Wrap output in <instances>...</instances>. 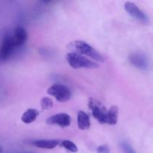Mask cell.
Returning a JSON list of instances; mask_svg holds the SVG:
<instances>
[{
  "instance_id": "1",
  "label": "cell",
  "mask_w": 153,
  "mask_h": 153,
  "mask_svg": "<svg viewBox=\"0 0 153 153\" xmlns=\"http://www.w3.org/2000/svg\"><path fill=\"white\" fill-rule=\"evenodd\" d=\"M68 48L72 52L79 54L81 55L88 56L93 60L99 62H104L105 59L102 55L97 52L93 46L83 40H75L69 44Z\"/></svg>"
},
{
  "instance_id": "2",
  "label": "cell",
  "mask_w": 153,
  "mask_h": 153,
  "mask_svg": "<svg viewBox=\"0 0 153 153\" xmlns=\"http://www.w3.org/2000/svg\"><path fill=\"white\" fill-rule=\"evenodd\" d=\"M66 60L69 65L73 69H95L100 66L95 61L89 60L86 57L75 52H69L66 56Z\"/></svg>"
},
{
  "instance_id": "3",
  "label": "cell",
  "mask_w": 153,
  "mask_h": 153,
  "mask_svg": "<svg viewBox=\"0 0 153 153\" xmlns=\"http://www.w3.org/2000/svg\"><path fill=\"white\" fill-rule=\"evenodd\" d=\"M93 117L101 124H107L108 110L101 102L91 98L88 102Z\"/></svg>"
},
{
  "instance_id": "4",
  "label": "cell",
  "mask_w": 153,
  "mask_h": 153,
  "mask_svg": "<svg viewBox=\"0 0 153 153\" xmlns=\"http://www.w3.org/2000/svg\"><path fill=\"white\" fill-rule=\"evenodd\" d=\"M47 93L49 95L55 97L58 102H65L70 100L72 96L71 91L67 86L60 84H55L49 87L47 90Z\"/></svg>"
},
{
  "instance_id": "5",
  "label": "cell",
  "mask_w": 153,
  "mask_h": 153,
  "mask_svg": "<svg viewBox=\"0 0 153 153\" xmlns=\"http://www.w3.org/2000/svg\"><path fill=\"white\" fill-rule=\"evenodd\" d=\"M128 61L134 67L143 71L149 70L150 67V61L147 55L140 51L130 54L128 56Z\"/></svg>"
},
{
  "instance_id": "6",
  "label": "cell",
  "mask_w": 153,
  "mask_h": 153,
  "mask_svg": "<svg viewBox=\"0 0 153 153\" xmlns=\"http://www.w3.org/2000/svg\"><path fill=\"white\" fill-rule=\"evenodd\" d=\"M16 49L12 40V36L5 35L0 45V61H5L10 58Z\"/></svg>"
},
{
  "instance_id": "7",
  "label": "cell",
  "mask_w": 153,
  "mask_h": 153,
  "mask_svg": "<svg viewBox=\"0 0 153 153\" xmlns=\"http://www.w3.org/2000/svg\"><path fill=\"white\" fill-rule=\"evenodd\" d=\"M124 7H125L127 13L129 15H131L133 18L140 21V22H143V23H149V19L147 15L143 10H140L134 3L128 1H126L125 4H124Z\"/></svg>"
},
{
  "instance_id": "8",
  "label": "cell",
  "mask_w": 153,
  "mask_h": 153,
  "mask_svg": "<svg viewBox=\"0 0 153 153\" xmlns=\"http://www.w3.org/2000/svg\"><path fill=\"white\" fill-rule=\"evenodd\" d=\"M46 123L49 125H57L61 128L69 127L71 124V118L67 114L59 113L52 115L46 120Z\"/></svg>"
},
{
  "instance_id": "9",
  "label": "cell",
  "mask_w": 153,
  "mask_h": 153,
  "mask_svg": "<svg viewBox=\"0 0 153 153\" xmlns=\"http://www.w3.org/2000/svg\"><path fill=\"white\" fill-rule=\"evenodd\" d=\"M28 38V34L23 27L19 26L15 28L13 35L12 36V40L16 48H19L23 46Z\"/></svg>"
},
{
  "instance_id": "10",
  "label": "cell",
  "mask_w": 153,
  "mask_h": 153,
  "mask_svg": "<svg viewBox=\"0 0 153 153\" xmlns=\"http://www.w3.org/2000/svg\"><path fill=\"white\" fill-rule=\"evenodd\" d=\"M78 127L81 130H88L91 127V120L86 112L79 111L77 115Z\"/></svg>"
},
{
  "instance_id": "11",
  "label": "cell",
  "mask_w": 153,
  "mask_h": 153,
  "mask_svg": "<svg viewBox=\"0 0 153 153\" xmlns=\"http://www.w3.org/2000/svg\"><path fill=\"white\" fill-rule=\"evenodd\" d=\"M59 144L58 140H37L32 142V145L37 148L45 149H52Z\"/></svg>"
},
{
  "instance_id": "12",
  "label": "cell",
  "mask_w": 153,
  "mask_h": 153,
  "mask_svg": "<svg viewBox=\"0 0 153 153\" xmlns=\"http://www.w3.org/2000/svg\"><path fill=\"white\" fill-rule=\"evenodd\" d=\"M39 116V111L36 109L29 108L25 111L21 117V120L25 124H30L34 122Z\"/></svg>"
},
{
  "instance_id": "13",
  "label": "cell",
  "mask_w": 153,
  "mask_h": 153,
  "mask_svg": "<svg viewBox=\"0 0 153 153\" xmlns=\"http://www.w3.org/2000/svg\"><path fill=\"white\" fill-rule=\"evenodd\" d=\"M119 109L117 105H112L108 111L107 114V124L111 126L116 125L118 120Z\"/></svg>"
},
{
  "instance_id": "14",
  "label": "cell",
  "mask_w": 153,
  "mask_h": 153,
  "mask_svg": "<svg viewBox=\"0 0 153 153\" xmlns=\"http://www.w3.org/2000/svg\"><path fill=\"white\" fill-rule=\"evenodd\" d=\"M119 146L123 153H137L132 146L126 140H121L119 143Z\"/></svg>"
},
{
  "instance_id": "15",
  "label": "cell",
  "mask_w": 153,
  "mask_h": 153,
  "mask_svg": "<svg viewBox=\"0 0 153 153\" xmlns=\"http://www.w3.org/2000/svg\"><path fill=\"white\" fill-rule=\"evenodd\" d=\"M61 146L64 147V149H67V151H70L71 152H78V147L73 141L68 140H63L61 143Z\"/></svg>"
},
{
  "instance_id": "16",
  "label": "cell",
  "mask_w": 153,
  "mask_h": 153,
  "mask_svg": "<svg viewBox=\"0 0 153 153\" xmlns=\"http://www.w3.org/2000/svg\"><path fill=\"white\" fill-rule=\"evenodd\" d=\"M40 106L43 110H48V109L52 108L53 106V102H52V99L49 97H45L41 99L40 100Z\"/></svg>"
},
{
  "instance_id": "17",
  "label": "cell",
  "mask_w": 153,
  "mask_h": 153,
  "mask_svg": "<svg viewBox=\"0 0 153 153\" xmlns=\"http://www.w3.org/2000/svg\"><path fill=\"white\" fill-rule=\"evenodd\" d=\"M39 53H40V55H42L43 58H48L52 57L53 52H52V49H49V48L41 47L40 49H39Z\"/></svg>"
},
{
  "instance_id": "18",
  "label": "cell",
  "mask_w": 153,
  "mask_h": 153,
  "mask_svg": "<svg viewBox=\"0 0 153 153\" xmlns=\"http://www.w3.org/2000/svg\"><path fill=\"white\" fill-rule=\"evenodd\" d=\"M97 153H110V149L107 144L102 145L97 147Z\"/></svg>"
},
{
  "instance_id": "19",
  "label": "cell",
  "mask_w": 153,
  "mask_h": 153,
  "mask_svg": "<svg viewBox=\"0 0 153 153\" xmlns=\"http://www.w3.org/2000/svg\"><path fill=\"white\" fill-rule=\"evenodd\" d=\"M18 153H35V152H31V151H28V152H27V151H25V152H18Z\"/></svg>"
},
{
  "instance_id": "20",
  "label": "cell",
  "mask_w": 153,
  "mask_h": 153,
  "mask_svg": "<svg viewBox=\"0 0 153 153\" xmlns=\"http://www.w3.org/2000/svg\"><path fill=\"white\" fill-rule=\"evenodd\" d=\"M1 152H2V147L0 146V153H1Z\"/></svg>"
}]
</instances>
